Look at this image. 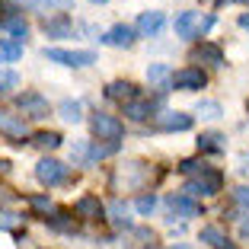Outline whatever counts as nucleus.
I'll return each mask as SVG.
<instances>
[{"instance_id": "nucleus-1", "label": "nucleus", "mask_w": 249, "mask_h": 249, "mask_svg": "<svg viewBox=\"0 0 249 249\" xmlns=\"http://www.w3.org/2000/svg\"><path fill=\"white\" fill-rule=\"evenodd\" d=\"M211 26H214V16L211 13L189 10V13H179L176 16V36L179 38H201Z\"/></svg>"}, {"instance_id": "nucleus-2", "label": "nucleus", "mask_w": 249, "mask_h": 249, "mask_svg": "<svg viewBox=\"0 0 249 249\" xmlns=\"http://www.w3.org/2000/svg\"><path fill=\"white\" fill-rule=\"evenodd\" d=\"M115 189H144L147 182H150V166H144V163H128V166H122L115 173Z\"/></svg>"}, {"instance_id": "nucleus-3", "label": "nucleus", "mask_w": 249, "mask_h": 249, "mask_svg": "<svg viewBox=\"0 0 249 249\" xmlns=\"http://www.w3.org/2000/svg\"><path fill=\"white\" fill-rule=\"evenodd\" d=\"M220 185H224V176H220L217 169L208 166L205 173H198V179H192V182L185 185V195H189V198H198V195H217Z\"/></svg>"}, {"instance_id": "nucleus-4", "label": "nucleus", "mask_w": 249, "mask_h": 249, "mask_svg": "<svg viewBox=\"0 0 249 249\" xmlns=\"http://www.w3.org/2000/svg\"><path fill=\"white\" fill-rule=\"evenodd\" d=\"M89 124H93V134H99V141H118L124 134V124L115 115H106V112H96L89 118Z\"/></svg>"}, {"instance_id": "nucleus-5", "label": "nucleus", "mask_w": 249, "mask_h": 249, "mask_svg": "<svg viewBox=\"0 0 249 249\" xmlns=\"http://www.w3.org/2000/svg\"><path fill=\"white\" fill-rule=\"evenodd\" d=\"M45 58L64 67H87L96 61L93 52H67V48H45Z\"/></svg>"}, {"instance_id": "nucleus-6", "label": "nucleus", "mask_w": 249, "mask_h": 249, "mask_svg": "<svg viewBox=\"0 0 249 249\" xmlns=\"http://www.w3.org/2000/svg\"><path fill=\"white\" fill-rule=\"evenodd\" d=\"M67 176H71V169H67L64 163H58V160H42L36 166V179L42 185H61Z\"/></svg>"}, {"instance_id": "nucleus-7", "label": "nucleus", "mask_w": 249, "mask_h": 249, "mask_svg": "<svg viewBox=\"0 0 249 249\" xmlns=\"http://www.w3.org/2000/svg\"><path fill=\"white\" fill-rule=\"evenodd\" d=\"M0 134H7L13 141H22V138H29V124H26L22 115H13L10 109H0Z\"/></svg>"}, {"instance_id": "nucleus-8", "label": "nucleus", "mask_w": 249, "mask_h": 249, "mask_svg": "<svg viewBox=\"0 0 249 249\" xmlns=\"http://www.w3.org/2000/svg\"><path fill=\"white\" fill-rule=\"evenodd\" d=\"M208 83L205 71L201 67H182V71L173 73V87L176 89H185V93H192V89H201Z\"/></svg>"}, {"instance_id": "nucleus-9", "label": "nucleus", "mask_w": 249, "mask_h": 249, "mask_svg": "<svg viewBox=\"0 0 249 249\" xmlns=\"http://www.w3.org/2000/svg\"><path fill=\"white\" fill-rule=\"evenodd\" d=\"M157 128L160 131H189L192 115H185V112H163V115H157Z\"/></svg>"}, {"instance_id": "nucleus-10", "label": "nucleus", "mask_w": 249, "mask_h": 249, "mask_svg": "<svg viewBox=\"0 0 249 249\" xmlns=\"http://www.w3.org/2000/svg\"><path fill=\"white\" fill-rule=\"evenodd\" d=\"M16 103H19L22 115H29V118H45L48 115V103H45L38 93H22Z\"/></svg>"}, {"instance_id": "nucleus-11", "label": "nucleus", "mask_w": 249, "mask_h": 249, "mask_svg": "<svg viewBox=\"0 0 249 249\" xmlns=\"http://www.w3.org/2000/svg\"><path fill=\"white\" fill-rule=\"evenodd\" d=\"M192 61H201V64H211V67H220L224 64V52H220L217 45H208V42H201V45H195L192 48Z\"/></svg>"}, {"instance_id": "nucleus-12", "label": "nucleus", "mask_w": 249, "mask_h": 249, "mask_svg": "<svg viewBox=\"0 0 249 249\" xmlns=\"http://www.w3.org/2000/svg\"><path fill=\"white\" fill-rule=\"evenodd\" d=\"M166 205H169V211L179 214V217H198V214H201V205L192 201L189 195H169Z\"/></svg>"}, {"instance_id": "nucleus-13", "label": "nucleus", "mask_w": 249, "mask_h": 249, "mask_svg": "<svg viewBox=\"0 0 249 249\" xmlns=\"http://www.w3.org/2000/svg\"><path fill=\"white\" fill-rule=\"evenodd\" d=\"M77 217H83V220H96V217H103V211H106V205L99 201L96 195H83L80 201H77Z\"/></svg>"}, {"instance_id": "nucleus-14", "label": "nucleus", "mask_w": 249, "mask_h": 249, "mask_svg": "<svg viewBox=\"0 0 249 249\" xmlns=\"http://www.w3.org/2000/svg\"><path fill=\"white\" fill-rule=\"evenodd\" d=\"M106 96H109L112 103H131L134 96H138V87L128 83V80H115V83L106 87Z\"/></svg>"}, {"instance_id": "nucleus-15", "label": "nucleus", "mask_w": 249, "mask_h": 249, "mask_svg": "<svg viewBox=\"0 0 249 249\" xmlns=\"http://www.w3.org/2000/svg\"><path fill=\"white\" fill-rule=\"evenodd\" d=\"M103 42L112 45V48H128V45L134 42V29L131 26H112V29L103 36Z\"/></svg>"}, {"instance_id": "nucleus-16", "label": "nucleus", "mask_w": 249, "mask_h": 249, "mask_svg": "<svg viewBox=\"0 0 249 249\" xmlns=\"http://www.w3.org/2000/svg\"><path fill=\"white\" fill-rule=\"evenodd\" d=\"M201 240H205L211 249H233V243L227 240V233H224L220 227H214V224L211 227H201Z\"/></svg>"}, {"instance_id": "nucleus-17", "label": "nucleus", "mask_w": 249, "mask_h": 249, "mask_svg": "<svg viewBox=\"0 0 249 249\" xmlns=\"http://www.w3.org/2000/svg\"><path fill=\"white\" fill-rule=\"evenodd\" d=\"M163 13H141V19H138V32L141 36H157V32L163 29Z\"/></svg>"}, {"instance_id": "nucleus-18", "label": "nucleus", "mask_w": 249, "mask_h": 249, "mask_svg": "<svg viewBox=\"0 0 249 249\" xmlns=\"http://www.w3.org/2000/svg\"><path fill=\"white\" fill-rule=\"evenodd\" d=\"M45 36H48V38H64V36H71V19H67L64 13L54 16V19H45Z\"/></svg>"}, {"instance_id": "nucleus-19", "label": "nucleus", "mask_w": 249, "mask_h": 249, "mask_svg": "<svg viewBox=\"0 0 249 249\" xmlns=\"http://www.w3.org/2000/svg\"><path fill=\"white\" fill-rule=\"evenodd\" d=\"M198 150H201V154H220V150H224V134H217V131L201 134V138H198Z\"/></svg>"}, {"instance_id": "nucleus-20", "label": "nucleus", "mask_w": 249, "mask_h": 249, "mask_svg": "<svg viewBox=\"0 0 249 249\" xmlns=\"http://www.w3.org/2000/svg\"><path fill=\"white\" fill-rule=\"evenodd\" d=\"M0 26H3L7 32H13L16 38H26V32H29V22L22 19L19 13H10V16H3V19H0Z\"/></svg>"}, {"instance_id": "nucleus-21", "label": "nucleus", "mask_w": 249, "mask_h": 249, "mask_svg": "<svg viewBox=\"0 0 249 249\" xmlns=\"http://www.w3.org/2000/svg\"><path fill=\"white\" fill-rule=\"evenodd\" d=\"M22 58V42H7L0 38V64H10V61Z\"/></svg>"}, {"instance_id": "nucleus-22", "label": "nucleus", "mask_w": 249, "mask_h": 249, "mask_svg": "<svg viewBox=\"0 0 249 249\" xmlns=\"http://www.w3.org/2000/svg\"><path fill=\"white\" fill-rule=\"evenodd\" d=\"M124 115L134 118V122H147V118H150V103L131 99V103H124Z\"/></svg>"}, {"instance_id": "nucleus-23", "label": "nucleus", "mask_w": 249, "mask_h": 249, "mask_svg": "<svg viewBox=\"0 0 249 249\" xmlns=\"http://www.w3.org/2000/svg\"><path fill=\"white\" fill-rule=\"evenodd\" d=\"M32 144H36L38 150H58L61 147V134L58 131H38L36 138H32Z\"/></svg>"}, {"instance_id": "nucleus-24", "label": "nucleus", "mask_w": 249, "mask_h": 249, "mask_svg": "<svg viewBox=\"0 0 249 249\" xmlns=\"http://www.w3.org/2000/svg\"><path fill=\"white\" fill-rule=\"evenodd\" d=\"M22 3H29L32 10H67L71 7V0H22Z\"/></svg>"}, {"instance_id": "nucleus-25", "label": "nucleus", "mask_w": 249, "mask_h": 249, "mask_svg": "<svg viewBox=\"0 0 249 249\" xmlns=\"http://www.w3.org/2000/svg\"><path fill=\"white\" fill-rule=\"evenodd\" d=\"M58 112H61V118H64V122H80V103L64 99V103L58 106Z\"/></svg>"}, {"instance_id": "nucleus-26", "label": "nucleus", "mask_w": 249, "mask_h": 249, "mask_svg": "<svg viewBox=\"0 0 249 249\" xmlns=\"http://www.w3.org/2000/svg\"><path fill=\"white\" fill-rule=\"evenodd\" d=\"M16 87H19V77H16L13 71H3V67H0V93H13Z\"/></svg>"}, {"instance_id": "nucleus-27", "label": "nucleus", "mask_w": 249, "mask_h": 249, "mask_svg": "<svg viewBox=\"0 0 249 249\" xmlns=\"http://www.w3.org/2000/svg\"><path fill=\"white\" fill-rule=\"evenodd\" d=\"M198 115L201 118H220V106L217 103H198Z\"/></svg>"}, {"instance_id": "nucleus-28", "label": "nucleus", "mask_w": 249, "mask_h": 249, "mask_svg": "<svg viewBox=\"0 0 249 249\" xmlns=\"http://www.w3.org/2000/svg\"><path fill=\"white\" fill-rule=\"evenodd\" d=\"M112 220H115V227H128V217H124V208H122V201H112Z\"/></svg>"}, {"instance_id": "nucleus-29", "label": "nucleus", "mask_w": 249, "mask_h": 249, "mask_svg": "<svg viewBox=\"0 0 249 249\" xmlns=\"http://www.w3.org/2000/svg\"><path fill=\"white\" fill-rule=\"evenodd\" d=\"M48 224H52V227H54V230H71V227H73V220H71V217H67V214H64V211H58V214H54V217H52V220H48Z\"/></svg>"}, {"instance_id": "nucleus-30", "label": "nucleus", "mask_w": 249, "mask_h": 249, "mask_svg": "<svg viewBox=\"0 0 249 249\" xmlns=\"http://www.w3.org/2000/svg\"><path fill=\"white\" fill-rule=\"evenodd\" d=\"M185 173V176H192V173H205L208 169V163H201V160H182V166H179Z\"/></svg>"}, {"instance_id": "nucleus-31", "label": "nucleus", "mask_w": 249, "mask_h": 249, "mask_svg": "<svg viewBox=\"0 0 249 249\" xmlns=\"http://www.w3.org/2000/svg\"><path fill=\"white\" fill-rule=\"evenodd\" d=\"M154 208H157V195H141L138 198V211L141 214H150Z\"/></svg>"}, {"instance_id": "nucleus-32", "label": "nucleus", "mask_w": 249, "mask_h": 249, "mask_svg": "<svg viewBox=\"0 0 249 249\" xmlns=\"http://www.w3.org/2000/svg\"><path fill=\"white\" fill-rule=\"evenodd\" d=\"M233 201H236V205L243 208V211H249V189H246V185L233 192Z\"/></svg>"}, {"instance_id": "nucleus-33", "label": "nucleus", "mask_w": 249, "mask_h": 249, "mask_svg": "<svg viewBox=\"0 0 249 249\" xmlns=\"http://www.w3.org/2000/svg\"><path fill=\"white\" fill-rule=\"evenodd\" d=\"M163 77H166V67H163V64H154L150 71H147V80H154V83H160Z\"/></svg>"}, {"instance_id": "nucleus-34", "label": "nucleus", "mask_w": 249, "mask_h": 249, "mask_svg": "<svg viewBox=\"0 0 249 249\" xmlns=\"http://www.w3.org/2000/svg\"><path fill=\"white\" fill-rule=\"evenodd\" d=\"M29 201H32V208H36V211H52V201H48V198H42V195L29 198Z\"/></svg>"}, {"instance_id": "nucleus-35", "label": "nucleus", "mask_w": 249, "mask_h": 249, "mask_svg": "<svg viewBox=\"0 0 249 249\" xmlns=\"http://www.w3.org/2000/svg\"><path fill=\"white\" fill-rule=\"evenodd\" d=\"M13 224H16V217H13V214H0V230L13 227Z\"/></svg>"}, {"instance_id": "nucleus-36", "label": "nucleus", "mask_w": 249, "mask_h": 249, "mask_svg": "<svg viewBox=\"0 0 249 249\" xmlns=\"http://www.w3.org/2000/svg\"><path fill=\"white\" fill-rule=\"evenodd\" d=\"M240 26H243V29H249V13H243V16H240Z\"/></svg>"}, {"instance_id": "nucleus-37", "label": "nucleus", "mask_w": 249, "mask_h": 249, "mask_svg": "<svg viewBox=\"0 0 249 249\" xmlns=\"http://www.w3.org/2000/svg\"><path fill=\"white\" fill-rule=\"evenodd\" d=\"M89 3H106V0H89Z\"/></svg>"}, {"instance_id": "nucleus-38", "label": "nucleus", "mask_w": 249, "mask_h": 249, "mask_svg": "<svg viewBox=\"0 0 249 249\" xmlns=\"http://www.w3.org/2000/svg\"><path fill=\"white\" fill-rule=\"evenodd\" d=\"M217 3H224V0H217Z\"/></svg>"}, {"instance_id": "nucleus-39", "label": "nucleus", "mask_w": 249, "mask_h": 249, "mask_svg": "<svg viewBox=\"0 0 249 249\" xmlns=\"http://www.w3.org/2000/svg\"><path fill=\"white\" fill-rule=\"evenodd\" d=\"M246 109H249V103H246Z\"/></svg>"}]
</instances>
